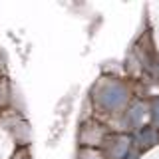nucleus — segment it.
<instances>
[{"label": "nucleus", "mask_w": 159, "mask_h": 159, "mask_svg": "<svg viewBox=\"0 0 159 159\" xmlns=\"http://www.w3.org/2000/svg\"><path fill=\"white\" fill-rule=\"evenodd\" d=\"M92 106L99 116H113L121 113V109L127 106V88L116 78H102L93 84L92 89Z\"/></svg>", "instance_id": "obj_1"}, {"label": "nucleus", "mask_w": 159, "mask_h": 159, "mask_svg": "<svg viewBox=\"0 0 159 159\" xmlns=\"http://www.w3.org/2000/svg\"><path fill=\"white\" fill-rule=\"evenodd\" d=\"M107 135H109V129H107L106 123H102L96 117L84 119L82 127H80V147L102 149Z\"/></svg>", "instance_id": "obj_2"}, {"label": "nucleus", "mask_w": 159, "mask_h": 159, "mask_svg": "<svg viewBox=\"0 0 159 159\" xmlns=\"http://www.w3.org/2000/svg\"><path fill=\"white\" fill-rule=\"evenodd\" d=\"M131 149V137L127 133H109L102 145L106 159H125Z\"/></svg>", "instance_id": "obj_3"}, {"label": "nucleus", "mask_w": 159, "mask_h": 159, "mask_svg": "<svg viewBox=\"0 0 159 159\" xmlns=\"http://www.w3.org/2000/svg\"><path fill=\"white\" fill-rule=\"evenodd\" d=\"M16 149L18 147H16V143L12 141V137H10L8 133L0 127V159H10V157L14 155Z\"/></svg>", "instance_id": "obj_4"}, {"label": "nucleus", "mask_w": 159, "mask_h": 159, "mask_svg": "<svg viewBox=\"0 0 159 159\" xmlns=\"http://www.w3.org/2000/svg\"><path fill=\"white\" fill-rule=\"evenodd\" d=\"M157 131L155 129H151V127H147V129H143L141 133L137 135V143H141V147H151L153 143H157Z\"/></svg>", "instance_id": "obj_5"}, {"label": "nucleus", "mask_w": 159, "mask_h": 159, "mask_svg": "<svg viewBox=\"0 0 159 159\" xmlns=\"http://www.w3.org/2000/svg\"><path fill=\"white\" fill-rule=\"evenodd\" d=\"M8 99H10V84L6 78H0V111L4 107H8Z\"/></svg>", "instance_id": "obj_6"}, {"label": "nucleus", "mask_w": 159, "mask_h": 159, "mask_svg": "<svg viewBox=\"0 0 159 159\" xmlns=\"http://www.w3.org/2000/svg\"><path fill=\"white\" fill-rule=\"evenodd\" d=\"M76 159H106L102 149H89V147H80L76 153Z\"/></svg>", "instance_id": "obj_7"}, {"label": "nucleus", "mask_w": 159, "mask_h": 159, "mask_svg": "<svg viewBox=\"0 0 159 159\" xmlns=\"http://www.w3.org/2000/svg\"><path fill=\"white\" fill-rule=\"evenodd\" d=\"M10 159H32V155H30V147H18Z\"/></svg>", "instance_id": "obj_8"}, {"label": "nucleus", "mask_w": 159, "mask_h": 159, "mask_svg": "<svg viewBox=\"0 0 159 159\" xmlns=\"http://www.w3.org/2000/svg\"><path fill=\"white\" fill-rule=\"evenodd\" d=\"M4 76V70H2V66H0V78H2Z\"/></svg>", "instance_id": "obj_9"}]
</instances>
